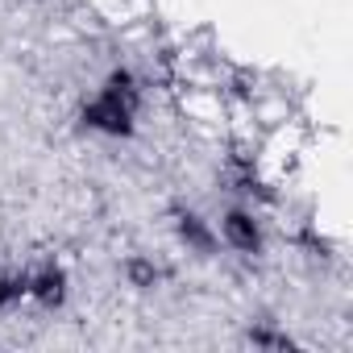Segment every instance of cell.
I'll list each match as a JSON object with an SVG mask.
<instances>
[{"label":"cell","mask_w":353,"mask_h":353,"mask_svg":"<svg viewBox=\"0 0 353 353\" xmlns=\"http://www.w3.org/2000/svg\"><path fill=\"white\" fill-rule=\"evenodd\" d=\"M26 295L38 299L42 307H59L67 299V274L59 266H46V270H38V274L26 279Z\"/></svg>","instance_id":"277c9868"},{"label":"cell","mask_w":353,"mask_h":353,"mask_svg":"<svg viewBox=\"0 0 353 353\" xmlns=\"http://www.w3.org/2000/svg\"><path fill=\"white\" fill-rule=\"evenodd\" d=\"M133 112H137V83L129 71H112L100 96L83 108V125L108 137H129L133 133Z\"/></svg>","instance_id":"6da1fadb"},{"label":"cell","mask_w":353,"mask_h":353,"mask_svg":"<svg viewBox=\"0 0 353 353\" xmlns=\"http://www.w3.org/2000/svg\"><path fill=\"white\" fill-rule=\"evenodd\" d=\"M21 295H26V274H0V307H9Z\"/></svg>","instance_id":"52a82bcc"},{"label":"cell","mask_w":353,"mask_h":353,"mask_svg":"<svg viewBox=\"0 0 353 353\" xmlns=\"http://www.w3.org/2000/svg\"><path fill=\"white\" fill-rule=\"evenodd\" d=\"M170 225H174V237H179L188 250H196V254H212V250H216V233L208 229V221H204L200 212L174 204V208H170Z\"/></svg>","instance_id":"7a4b0ae2"},{"label":"cell","mask_w":353,"mask_h":353,"mask_svg":"<svg viewBox=\"0 0 353 353\" xmlns=\"http://www.w3.org/2000/svg\"><path fill=\"white\" fill-rule=\"evenodd\" d=\"M125 283H129V287H137V291H154V287L162 283V266L137 254V258H129V262H125Z\"/></svg>","instance_id":"5b68a950"},{"label":"cell","mask_w":353,"mask_h":353,"mask_svg":"<svg viewBox=\"0 0 353 353\" xmlns=\"http://www.w3.org/2000/svg\"><path fill=\"white\" fill-rule=\"evenodd\" d=\"M245 345H254V349H274V353H287V349H295V341H291L287 332H274V328H266V324L250 328V332H245Z\"/></svg>","instance_id":"8992f818"},{"label":"cell","mask_w":353,"mask_h":353,"mask_svg":"<svg viewBox=\"0 0 353 353\" xmlns=\"http://www.w3.org/2000/svg\"><path fill=\"white\" fill-rule=\"evenodd\" d=\"M221 233H225V241H229L233 250H241V254H258V250H262V229H258V221H254L250 212H241V208L225 212Z\"/></svg>","instance_id":"3957f363"}]
</instances>
